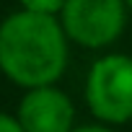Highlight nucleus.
Returning <instances> with one entry per match:
<instances>
[{
    "label": "nucleus",
    "instance_id": "nucleus-4",
    "mask_svg": "<svg viewBox=\"0 0 132 132\" xmlns=\"http://www.w3.org/2000/svg\"><path fill=\"white\" fill-rule=\"evenodd\" d=\"M16 119L23 132H73L78 127L70 96L57 86L23 91L16 109Z\"/></svg>",
    "mask_w": 132,
    "mask_h": 132
},
{
    "label": "nucleus",
    "instance_id": "nucleus-6",
    "mask_svg": "<svg viewBox=\"0 0 132 132\" xmlns=\"http://www.w3.org/2000/svg\"><path fill=\"white\" fill-rule=\"evenodd\" d=\"M0 132H23V127L18 124L16 114H5V111H0Z\"/></svg>",
    "mask_w": 132,
    "mask_h": 132
},
{
    "label": "nucleus",
    "instance_id": "nucleus-2",
    "mask_svg": "<svg viewBox=\"0 0 132 132\" xmlns=\"http://www.w3.org/2000/svg\"><path fill=\"white\" fill-rule=\"evenodd\" d=\"M83 98L96 122L127 124L132 119V57L122 52L101 54L88 68Z\"/></svg>",
    "mask_w": 132,
    "mask_h": 132
},
{
    "label": "nucleus",
    "instance_id": "nucleus-1",
    "mask_svg": "<svg viewBox=\"0 0 132 132\" xmlns=\"http://www.w3.org/2000/svg\"><path fill=\"white\" fill-rule=\"evenodd\" d=\"M68 60L70 39L57 16L16 11L0 21V73L18 88L57 86Z\"/></svg>",
    "mask_w": 132,
    "mask_h": 132
},
{
    "label": "nucleus",
    "instance_id": "nucleus-7",
    "mask_svg": "<svg viewBox=\"0 0 132 132\" xmlns=\"http://www.w3.org/2000/svg\"><path fill=\"white\" fill-rule=\"evenodd\" d=\"M73 132H117V129L109 124H101V122H91V124H78Z\"/></svg>",
    "mask_w": 132,
    "mask_h": 132
},
{
    "label": "nucleus",
    "instance_id": "nucleus-5",
    "mask_svg": "<svg viewBox=\"0 0 132 132\" xmlns=\"http://www.w3.org/2000/svg\"><path fill=\"white\" fill-rule=\"evenodd\" d=\"M21 11H31V13H42V16H60L68 0H18Z\"/></svg>",
    "mask_w": 132,
    "mask_h": 132
},
{
    "label": "nucleus",
    "instance_id": "nucleus-8",
    "mask_svg": "<svg viewBox=\"0 0 132 132\" xmlns=\"http://www.w3.org/2000/svg\"><path fill=\"white\" fill-rule=\"evenodd\" d=\"M124 3H127V8H129V11H132V0H124Z\"/></svg>",
    "mask_w": 132,
    "mask_h": 132
},
{
    "label": "nucleus",
    "instance_id": "nucleus-3",
    "mask_svg": "<svg viewBox=\"0 0 132 132\" xmlns=\"http://www.w3.org/2000/svg\"><path fill=\"white\" fill-rule=\"evenodd\" d=\"M124 0H68L57 16L70 44L83 49H106L127 26Z\"/></svg>",
    "mask_w": 132,
    "mask_h": 132
}]
</instances>
